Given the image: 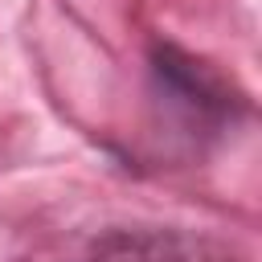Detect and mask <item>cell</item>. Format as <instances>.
<instances>
[{"label": "cell", "instance_id": "cell-1", "mask_svg": "<svg viewBox=\"0 0 262 262\" xmlns=\"http://www.w3.org/2000/svg\"><path fill=\"white\" fill-rule=\"evenodd\" d=\"M151 74H156V86H160L164 102L192 131H217V127L233 123V115L246 106L242 94H233L221 74H213L205 61H196V57L172 49V45L156 49Z\"/></svg>", "mask_w": 262, "mask_h": 262}, {"label": "cell", "instance_id": "cell-2", "mask_svg": "<svg viewBox=\"0 0 262 262\" xmlns=\"http://www.w3.org/2000/svg\"><path fill=\"white\" fill-rule=\"evenodd\" d=\"M86 262H250L233 246L188 233V229H111L102 233Z\"/></svg>", "mask_w": 262, "mask_h": 262}]
</instances>
